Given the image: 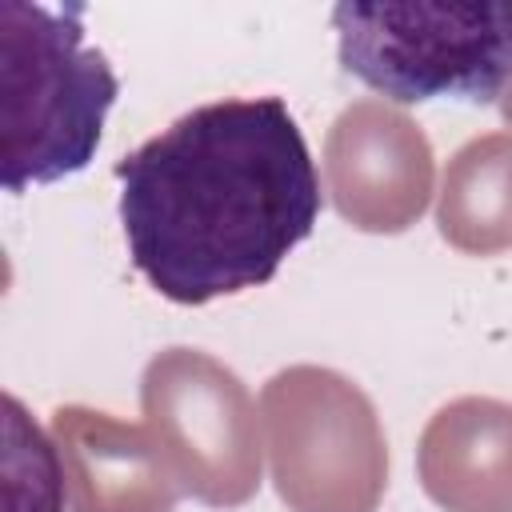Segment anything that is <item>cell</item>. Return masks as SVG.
Masks as SVG:
<instances>
[{
  "label": "cell",
  "mask_w": 512,
  "mask_h": 512,
  "mask_svg": "<svg viewBox=\"0 0 512 512\" xmlns=\"http://www.w3.org/2000/svg\"><path fill=\"white\" fill-rule=\"evenodd\" d=\"M436 228L464 256L512 248V132L476 136L448 160Z\"/></svg>",
  "instance_id": "9c48e42d"
},
{
  "label": "cell",
  "mask_w": 512,
  "mask_h": 512,
  "mask_svg": "<svg viewBox=\"0 0 512 512\" xmlns=\"http://www.w3.org/2000/svg\"><path fill=\"white\" fill-rule=\"evenodd\" d=\"M136 272L172 304L268 284L320 216V176L280 96H228L116 160Z\"/></svg>",
  "instance_id": "6da1fadb"
},
{
  "label": "cell",
  "mask_w": 512,
  "mask_h": 512,
  "mask_svg": "<svg viewBox=\"0 0 512 512\" xmlns=\"http://www.w3.org/2000/svg\"><path fill=\"white\" fill-rule=\"evenodd\" d=\"M504 120L512 124V88H508V96H504Z\"/></svg>",
  "instance_id": "8fae6325"
},
{
  "label": "cell",
  "mask_w": 512,
  "mask_h": 512,
  "mask_svg": "<svg viewBox=\"0 0 512 512\" xmlns=\"http://www.w3.org/2000/svg\"><path fill=\"white\" fill-rule=\"evenodd\" d=\"M272 484L288 512H376L388 440L360 384L320 364L280 368L260 392Z\"/></svg>",
  "instance_id": "277c9868"
},
{
  "label": "cell",
  "mask_w": 512,
  "mask_h": 512,
  "mask_svg": "<svg viewBox=\"0 0 512 512\" xmlns=\"http://www.w3.org/2000/svg\"><path fill=\"white\" fill-rule=\"evenodd\" d=\"M340 68L384 100H504L512 88V0L336 4Z\"/></svg>",
  "instance_id": "3957f363"
},
{
  "label": "cell",
  "mask_w": 512,
  "mask_h": 512,
  "mask_svg": "<svg viewBox=\"0 0 512 512\" xmlns=\"http://www.w3.org/2000/svg\"><path fill=\"white\" fill-rule=\"evenodd\" d=\"M432 144L420 124L388 100L348 104L324 140V188L360 232H404L432 200Z\"/></svg>",
  "instance_id": "8992f818"
},
{
  "label": "cell",
  "mask_w": 512,
  "mask_h": 512,
  "mask_svg": "<svg viewBox=\"0 0 512 512\" xmlns=\"http://www.w3.org/2000/svg\"><path fill=\"white\" fill-rule=\"evenodd\" d=\"M120 84L84 44V8L0 0V184L24 192L64 180L100 148Z\"/></svg>",
  "instance_id": "7a4b0ae2"
},
{
  "label": "cell",
  "mask_w": 512,
  "mask_h": 512,
  "mask_svg": "<svg viewBox=\"0 0 512 512\" xmlns=\"http://www.w3.org/2000/svg\"><path fill=\"white\" fill-rule=\"evenodd\" d=\"M52 440L68 480L72 512H172L180 484L148 424L100 408L64 404L52 412Z\"/></svg>",
  "instance_id": "52a82bcc"
},
{
  "label": "cell",
  "mask_w": 512,
  "mask_h": 512,
  "mask_svg": "<svg viewBox=\"0 0 512 512\" xmlns=\"http://www.w3.org/2000/svg\"><path fill=\"white\" fill-rule=\"evenodd\" d=\"M420 488L444 512H512V404L456 396L416 444Z\"/></svg>",
  "instance_id": "ba28073f"
},
{
  "label": "cell",
  "mask_w": 512,
  "mask_h": 512,
  "mask_svg": "<svg viewBox=\"0 0 512 512\" xmlns=\"http://www.w3.org/2000/svg\"><path fill=\"white\" fill-rule=\"evenodd\" d=\"M4 476H8V512H64V464L56 440H48L24 412L16 396H4Z\"/></svg>",
  "instance_id": "30bf717a"
},
{
  "label": "cell",
  "mask_w": 512,
  "mask_h": 512,
  "mask_svg": "<svg viewBox=\"0 0 512 512\" xmlns=\"http://www.w3.org/2000/svg\"><path fill=\"white\" fill-rule=\"evenodd\" d=\"M140 412L180 492L240 508L260 488L264 432L244 380L200 348H164L140 376Z\"/></svg>",
  "instance_id": "5b68a950"
}]
</instances>
